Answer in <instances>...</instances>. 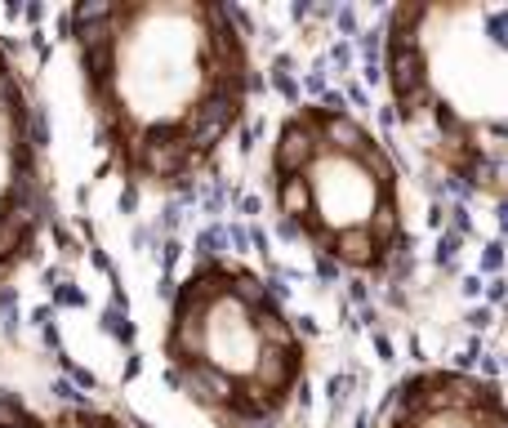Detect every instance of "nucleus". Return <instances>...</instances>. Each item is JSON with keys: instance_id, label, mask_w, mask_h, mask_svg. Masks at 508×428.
<instances>
[{"instance_id": "6", "label": "nucleus", "mask_w": 508, "mask_h": 428, "mask_svg": "<svg viewBox=\"0 0 508 428\" xmlns=\"http://www.w3.org/2000/svg\"><path fill=\"white\" fill-rule=\"evenodd\" d=\"M374 428H508V397L486 375L424 366L389 388Z\"/></svg>"}, {"instance_id": "4", "label": "nucleus", "mask_w": 508, "mask_h": 428, "mask_svg": "<svg viewBox=\"0 0 508 428\" xmlns=\"http://www.w3.org/2000/svg\"><path fill=\"white\" fill-rule=\"evenodd\" d=\"M268 196L281 228L339 272L379 281L411 250L402 165L348 103H299L281 117Z\"/></svg>"}, {"instance_id": "2", "label": "nucleus", "mask_w": 508, "mask_h": 428, "mask_svg": "<svg viewBox=\"0 0 508 428\" xmlns=\"http://www.w3.org/2000/svg\"><path fill=\"white\" fill-rule=\"evenodd\" d=\"M397 139L419 165L508 205V0H406L379 41Z\"/></svg>"}, {"instance_id": "8", "label": "nucleus", "mask_w": 508, "mask_h": 428, "mask_svg": "<svg viewBox=\"0 0 508 428\" xmlns=\"http://www.w3.org/2000/svg\"><path fill=\"white\" fill-rule=\"evenodd\" d=\"M54 415H58V428H135L130 419L98 410V406H58Z\"/></svg>"}, {"instance_id": "7", "label": "nucleus", "mask_w": 508, "mask_h": 428, "mask_svg": "<svg viewBox=\"0 0 508 428\" xmlns=\"http://www.w3.org/2000/svg\"><path fill=\"white\" fill-rule=\"evenodd\" d=\"M0 428H58V415L32 406L19 393H0Z\"/></svg>"}, {"instance_id": "1", "label": "nucleus", "mask_w": 508, "mask_h": 428, "mask_svg": "<svg viewBox=\"0 0 508 428\" xmlns=\"http://www.w3.org/2000/svg\"><path fill=\"white\" fill-rule=\"evenodd\" d=\"M107 170L143 196L210 179L254 98L245 19L219 0H85L63 14Z\"/></svg>"}, {"instance_id": "5", "label": "nucleus", "mask_w": 508, "mask_h": 428, "mask_svg": "<svg viewBox=\"0 0 508 428\" xmlns=\"http://www.w3.org/2000/svg\"><path fill=\"white\" fill-rule=\"evenodd\" d=\"M50 210L41 117L19 63L0 45V290L36 259Z\"/></svg>"}, {"instance_id": "3", "label": "nucleus", "mask_w": 508, "mask_h": 428, "mask_svg": "<svg viewBox=\"0 0 508 428\" xmlns=\"http://www.w3.org/2000/svg\"><path fill=\"white\" fill-rule=\"evenodd\" d=\"M161 357L214 428H273L308 384V340L281 294L241 259H196L170 294Z\"/></svg>"}]
</instances>
